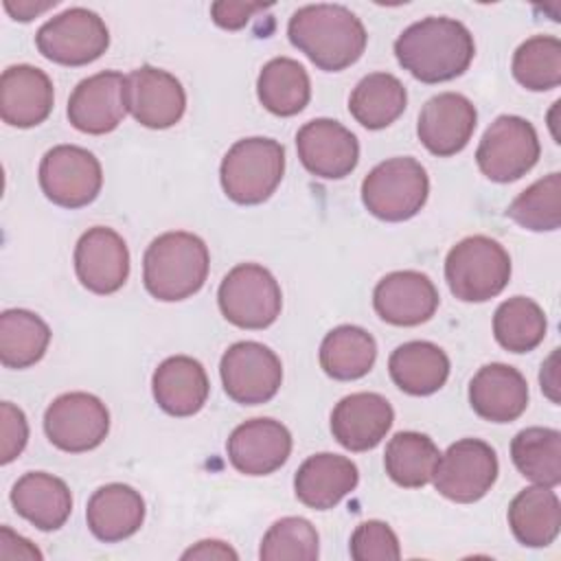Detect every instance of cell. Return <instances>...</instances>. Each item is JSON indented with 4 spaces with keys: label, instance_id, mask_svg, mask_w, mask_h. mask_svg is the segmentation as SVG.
<instances>
[{
    "label": "cell",
    "instance_id": "cell-1",
    "mask_svg": "<svg viewBox=\"0 0 561 561\" xmlns=\"http://www.w3.org/2000/svg\"><path fill=\"white\" fill-rule=\"evenodd\" d=\"M471 31L454 18H423L410 24L394 42V57L403 70L423 83H443L460 77L473 61Z\"/></svg>",
    "mask_w": 561,
    "mask_h": 561
},
{
    "label": "cell",
    "instance_id": "cell-2",
    "mask_svg": "<svg viewBox=\"0 0 561 561\" xmlns=\"http://www.w3.org/2000/svg\"><path fill=\"white\" fill-rule=\"evenodd\" d=\"M289 42L307 59L327 72L353 66L368 42L362 20L342 4H305L296 9L287 24Z\"/></svg>",
    "mask_w": 561,
    "mask_h": 561
},
{
    "label": "cell",
    "instance_id": "cell-3",
    "mask_svg": "<svg viewBox=\"0 0 561 561\" xmlns=\"http://www.w3.org/2000/svg\"><path fill=\"white\" fill-rule=\"evenodd\" d=\"M208 267L206 243L193 232L173 230L156 237L145 250L142 283L153 298L178 302L204 287Z\"/></svg>",
    "mask_w": 561,
    "mask_h": 561
},
{
    "label": "cell",
    "instance_id": "cell-4",
    "mask_svg": "<svg viewBox=\"0 0 561 561\" xmlns=\"http://www.w3.org/2000/svg\"><path fill=\"white\" fill-rule=\"evenodd\" d=\"M285 173V147L274 138L237 140L219 167L221 188L234 204L254 206L272 197Z\"/></svg>",
    "mask_w": 561,
    "mask_h": 561
},
{
    "label": "cell",
    "instance_id": "cell-5",
    "mask_svg": "<svg viewBox=\"0 0 561 561\" xmlns=\"http://www.w3.org/2000/svg\"><path fill=\"white\" fill-rule=\"evenodd\" d=\"M449 291L462 302H486L511 280V256L491 237L473 234L458 241L445 259Z\"/></svg>",
    "mask_w": 561,
    "mask_h": 561
},
{
    "label": "cell",
    "instance_id": "cell-6",
    "mask_svg": "<svg viewBox=\"0 0 561 561\" xmlns=\"http://www.w3.org/2000/svg\"><path fill=\"white\" fill-rule=\"evenodd\" d=\"M430 178L425 167L410 156L379 162L362 182V202L383 221L412 219L427 202Z\"/></svg>",
    "mask_w": 561,
    "mask_h": 561
},
{
    "label": "cell",
    "instance_id": "cell-7",
    "mask_svg": "<svg viewBox=\"0 0 561 561\" xmlns=\"http://www.w3.org/2000/svg\"><path fill=\"white\" fill-rule=\"evenodd\" d=\"M221 316L239 329H267L276 322L283 307L278 280L259 263L234 265L217 291Z\"/></svg>",
    "mask_w": 561,
    "mask_h": 561
},
{
    "label": "cell",
    "instance_id": "cell-8",
    "mask_svg": "<svg viewBox=\"0 0 561 561\" xmlns=\"http://www.w3.org/2000/svg\"><path fill=\"white\" fill-rule=\"evenodd\" d=\"M539 153V136L533 123L522 116L502 114L486 127L476 149V162L484 178L508 184L526 175L537 164Z\"/></svg>",
    "mask_w": 561,
    "mask_h": 561
},
{
    "label": "cell",
    "instance_id": "cell-9",
    "mask_svg": "<svg viewBox=\"0 0 561 561\" xmlns=\"http://www.w3.org/2000/svg\"><path fill=\"white\" fill-rule=\"evenodd\" d=\"M35 44L53 64L85 66L107 50L110 31L94 11L70 7L39 26Z\"/></svg>",
    "mask_w": 561,
    "mask_h": 561
},
{
    "label": "cell",
    "instance_id": "cell-10",
    "mask_svg": "<svg viewBox=\"0 0 561 561\" xmlns=\"http://www.w3.org/2000/svg\"><path fill=\"white\" fill-rule=\"evenodd\" d=\"M42 193L61 208L92 204L103 186V171L96 156L77 145H57L39 162Z\"/></svg>",
    "mask_w": 561,
    "mask_h": 561
},
{
    "label": "cell",
    "instance_id": "cell-11",
    "mask_svg": "<svg viewBox=\"0 0 561 561\" xmlns=\"http://www.w3.org/2000/svg\"><path fill=\"white\" fill-rule=\"evenodd\" d=\"M495 449L480 438H460L440 454L434 486L436 491L458 504H471L482 500L497 480Z\"/></svg>",
    "mask_w": 561,
    "mask_h": 561
},
{
    "label": "cell",
    "instance_id": "cell-12",
    "mask_svg": "<svg viewBox=\"0 0 561 561\" xmlns=\"http://www.w3.org/2000/svg\"><path fill=\"white\" fill-rule=\"evenodd\" d=\"M219 375L226 394L234 403L259 405L276 397L283 381V364L265 344L245 340L221 355Z\"/></svg>",
    "mask_w": 561,
    "mask_h": 561
},
{
    "label": "cell",
    "instance_id": "cell-13",
    "mask_svg": "<svg viewBox=\"0 0 561 561\" xmlns=\"http://www.w3.org/2000/svg\"><path fill=\"white\" fill-rule=\"evenodd\" d=\"M44 432L57 449L83 454L105 440L110 412L105 403L90 392H66L46 408Z\"/></svg>",
    "mask_w": 561,
    "mask_h": 561
},
{
    "label": "cell",
    "instance_id": "cell-14",
    "mask_svg": "<svg viewBox=\"0 0 561 561\" xmlns=\"http://www.w3.org/2000/svg\"><path fill=\"white\" fill-rule=\"evenodd\" d=\"M127 112V77L116 70L79 81L68 99L70 125L92 136L114 131Z\"/></svg>",
    "mask_w": 561,
    "mask_h": 561
},
{
    "label": "cell",
    "instance_id": "cell-15",
    "mask_svg": "<svg viewBox=\"0 0 561 561\" xmlns=\"http://www.w3.org/2000/svg\"><path fill=\"white\" fill-rule=\"evenodd\" d=\"M75 272L79 283L99 296L118 291L129 276V250L125 239L105 226L85 230L75 245Z\"/></svg>",
    "mask_w": 561,
    "mask_h": 561
},
{
    "label": "cell",
    "instance_id": "cell-16",
    "mask_svg": "<svg viewBox=\"0 0 561 561\" xmlns=\"http://www.w3.org/2000/svg\"><path fill=\"white\" fill-rule=\"evenodd\" d=\"M476 123V105L465 94L440 92L421 107L416 134L430 153L449 158L469 145Z\"/></svg>",
    "mask_w": 561,
    "mask_h": 561
},
{
    "label": "cell",
    "instance_id": "cell-17",
    "mask_svg": "<svg viewBox=\"0 0 561 561\" xmlns=\"http://www.w3.org/2000/svg\"><path fill=\"white\" fill-rule=\"evenodd\" d=\"M302 167L324 180L346 178L359 160V142L351 129L333 118H313L296 134Z\"/></svg>",
    "mask_w": 561,
    "mask_h": 561
},
{
    "label": "cell",
    "instance_id": "cell-18",
    "mask_svg": "<svg viewBox=\"0 0 561 561\" xmlns=\"http://www.w3.org/2000/svg\"><path fill=\"white\" fill-rule=\"evenodd\" d=\"M127 110L140 125L167 129L184 116L186 92L171 72L140 66L127 75Z\"/></svg>",
    "mask_w": 561,
    "mask_h": 561
},
{
    "label": "cell",
    "instance_id": "cell-19",
    "mask_svg": "<svg viewBox=\"0 0 561 561\" xmlns=\"http://www.w3.org/2000/svg\"><path fill=\"white\" fill-rule=\"evenodd\" d=\"M438 289L423 272L401 270L386 274L373 291L377 316L394 327H416L427 322L438 309Z\"/></svg>",
    "mask_w": 561,
    "mask_h": 561
},
{
    "label": "cell",
    "instance_id": "cell-20",
    "mask_svg": "<svg viewBox=\"0 0 561 561\" xmlns=\"http://www.w3.org/2000/svg\"><path fill=\"white\" fill-rule=\"evenodd\" d=\"M230 465L245 476H267L280 469L291 454L289 430L274 419H250L237 425L226 443Z\"/></svg>",
    "mask_w": 561,
    "mask_h": 561
},
{
    "label": "cell",
    "instance_id": "cell-21",
    "mask_svg": "<svg viewBox=\"0 0 561 561\" xmlns=\"http://www.w3.org/2000/svg\"><path fill=\"white\" fill-rule=\"evenodd\" d=\"M394 410L377 392H353L340 399L331 412V434L348 451H368L390 432Z\"/></svg>",
    "mask_w": 561,
    "mask_h": 561
},
{
    "label": "cell",
    "instance_id": "cell-22",
    "mask_svg": "<svg viewBox=\"0 0 561 561\" xmlns=\"http://www.w3.org/2000/svg\"><path fill=\"white\" fill-rule=\"evenodd\" d=\"M53 81L31 64L9 66L0 77V116L7 125L28 129L53 112Z\"/></svg>",
    "mask_w": 561,
    "mask_h": 561
},
{
    "label": "cell",
    "instance_id": "cell-23",
    "mask_svg": "<svg viewBox=\"0 0 561 561\" xmlns=\"http://www.w3.org/2000/svg\"><path fill=\"white\" fill-rule=\"evenodd\" d=\"M469 403L484 421L511 423L528 408L526 377L508 364H486L469 383Z\"/></svg>",
    "mask_w": 561,
    "mask_h": 561
},
{
    "label": "cell",
    "instance_id": "cell-24",
    "mask_svg": "<svg viewBox=\"0 0 561 561\" xmlns=\"http://www.w3.org/2000/svg\"><path fill=\"white\" fill-rule=\"evenodd\" d=\"M359 482L357 465L340 454L322 451L309 456L294 476L296 497L316 511L340 504Z\"/></svg>",
    "mask_w": 561,
    "mask_h": 561
},
{
    "label": "cell",
    "instance_id": "cell-25",
    "mask_svg": "<svg viewBox=\"0 0 561 561\" xmlns=\"http://www.w3.org/2000/svg\"><path fill=\"white\" fill-rule=\"evenodd\" d=\"M153 399L171 416L197 414L210 392L204 366L188 355L167 357L151 377Z\"/></svg>",
    "mask_w": 561,
    "mask_h": 561
},
{
    "label": "cell",
    "instance_id": "cell-26",
    "mask_svg": "<svg viewBox=\"0 0 561 561\" xmlns=\"http://www.w3.org/2000/svg\"><path fill=\"white\" fill-rule=\"evenodd\" d=\"M85 522L99 541H123L140 530L145 522V500L129 484H105L90 495L85 506Z\"/></svg>",
    "mask_w": 561,
    "mask_h": 561
},
{
    "label": "cell",
    "instance_id": "cell-27",
    "mask_svg": "<svg viewBox=\"0 0 561 561\" xmlns=\"http://www.w3.org/2000/svg\"><path fill=\"white\" fill-rule=\"evenodd\" d=\"M11 504L20 517L39 530H57L72 513L68 484L46 471H28L11 489Z\"/></svg>",
    "mask_w": 561,
    "mask_h": 561
},
{
    "label": "cell",
    "instance_id": "cell-28",
    "mask_svg": "<svg viewBox=\"0 0 561 561\" xmlns=\"http://www.w3.org/2000/svg\"><path fill=\"white\" fill-rule=\"evenodd\" d=\"M388 373L394 386L405 394L427 397L445 386L449 377V357L432 342L412 340L392 351Z\"/></svg>",
    "mask_w": 561,
    "mask_h": 561
},
{
    "label": "cell",
    "instance_id": "cell-29",
    "mask_svg": "<svg viewBox=\"0 0 561 561\" xmlns=\"http://www.w3.org/2000/svg\"><path fill=\"white\" fill-rule=\"evenodd\" d=\"M508 526L526 548L550 546L561 528V502L552 486H526L508 506Z\"/></svg>",
    "mask_w": 561,
    "mask_h": 561
},
{
    "label": "cell",
    "instance_id": "cell-30",
    "mask_svg": "<svg viewBox=\"0 0 561 561\" xmlns=\"http://www.w3.org/2000/svg\"><path fill=\"white\" fill-rule=\"evenodd\" d=\"M377 359L375 337L355 324L331 329L320 344V366L337 381H355L370 373Z\"/></svg>",
    "mask_w": 561,
    "mask_h": 561
},
{
    "label": "cell",
    "instance_id": "cell-31",
    "mask_svg": "<svg viewBox=\"0 0 561 561\" xmlns=\"http://www.w3.org/2000/svg\"><path fill=\"white\" fill-rule=\"evenodd\" d=\"M256 96L276 116L302 112L311 99V81L305 66L291 57L270 59L259 72Z\"/></svg>",
    "mask_w": 561,
    "mask_h": 561
},
{
    "label": "cell",
    "instance_id": "cell-32",
    "mask_svg": "<svg viewBox=\"0 0 561 561\" xmlns=\"http://www.w3.org/2000/svg\"><path fill=\"white\" fill-rule=\"evenodd\" d=\"M408 92L390 72H370L353 88L348 96L351 116L366 129L392 125L405 110Z\"/></svg>",
    "mask_w": 561,
    "mask_h": 561
},
{
    "label": "cell",
    "instance_id": "cell-33",
    "mask_svg": "<svg viewBox=\"0 0 561 561\" xmlns=\"http://www.w3.org/2000/svg\"><path fill=\"white\" fill-rule=\"evenodd\" d=\"M440 451L436 443L421 432H397L383 454V467L390 480L403 489H421L432 482Z\"/></svg>",
    "mask_w": 561,
    "mask_h": 561
},
{
    "label": "cell",
    "instance_id": "cell-34",
    "mask_svg": "<svg viewBox=\"0 0 561 561\" xmlns=\"http://www.w3.org/2000/svg\"><path fill=\"white\" fill-rule=\"evenodd\" d=\"M50 344L48 324L28 309H7L0 316V362L4 368L37 364Z\"/></svg>",
    "mask_w": 561,
    "mask_h": 561
},
{
    "label": "cell",
    "instance_id": "cell-35",
    "mask_svg": "<svg viewBox=\"0 0 561 561\" xmlns=\"http://www.w3.org/2000/svg\"><path fill=\"white\" fill-rule=\"evenodd\" d=\"M511 458L517 471L535 484L561 482V432L552 427H526L511 440Z\"/></svg>",
    "mask_w": 561,
    "mask_h": 561
},
{
    "label": "cell",
    "instance_id": "cell-36",
    "mask_svg": "<svg viewBox=\"0 0 561 561\" xmlns=\"http://www.w3.org/2000/svg\"><path fill=\"white\" fill-rule=\"evenodd\" d=\"M548 320L543 309L526 296L504 300L493 316V335L511 353H528L546 337Z\"/></svg>",
    "mask_w": 561,
    "mask_h": 561
},
{
    "label": "cell",
    "instance_id": "cell-37",
    "mask_svg": "<svg viewBox=\"0 0 561 561\" xmlns=\"http://www.w3.org/2000/svg\"><path fill=\"white\" fill-rule=\"evenodd\" d=\"M519 85L533 92H546L561 83V42L554 35H533L522 42L511 64Z\"/></svg>",
    "mask_w": 561,
    "mask_h": 561
},
{
    "label": "cell",
    "instance_id": "cell-38",
    "mask_svg": "<svg viewBox=\"0 0 561 561\" xmlns=\"http://www.w3.org/2000/svg\"><path fill=\"white\" fill-rule=\"evenodd\" d=\"M506 215L533 232H550L561 226V173H548L522 191Z\"/></svg>",
    "mask_w": 561,
    "mask_h": 561
},
{
    "label": "cell",
    "instance_id": "cell-39",
    "mask_svg": "<svg viewBox=\"0 0 561 561\" xmlns=\"http://www.w3.org/2000/svg\"><path fill=\"white\" fill-rule=\"evenodd\" d=\"M320 539L313 524L305 517H283L263 535L259 557L263 561H316Z\"/></svg>",
    "mask_w": 561,
    "mask_h": 561
},
{
    "label": "cell",
    "instance_id": "cell-40",
    "mask_svg": "<svg viewBox=\"0 0 561 561\" xmlns=\"http://www.w3.org/2000/svg\"><path fill=\"white\" fill-rule=\"evenodd\" d=\"M348 550L355 561H397L401 557L394 530L379 519L362 522L351 535Z\"/></svg>",
    "mask_w": 561,
    "mask_h": 561
},
{
    "label": "cell",
    "instance_id": "cell-41",
    "mask_svg": "<svg viewBox=\"0 0 561 561\" xmlns=\"http://www.w3.org/2000/svg\"><path fill=\"white\" fill-rule=\"evenodd\" d=\"M28 440V423L24 412L11 401L0 403V462L15 460Z\"/></svg>",
    "mask_w": 561,
    "mask_h": 561
},
{
    "label": "cell",
    "instance_id": "cell-42",
    "mask_svg": "<svg viewBox=\"0 0 561 561\" xmlns=\"http://www.w3.org/2000/svg\"><path fill=\"white\" fill-rule=\"evenodd\" d=\"M267 9V4H256V2H232V0H219L210 4V18L217 26L226 31H239L243 28L250 18L256 11Z\"/></svg>",
    "mask_w": 561,
    "mask_h": 561
},
{
    "label": "cell",
    "instance_id": "cell-43",
    "mask_svg": "<svg viewBox=\"0 0 561 561\" xmlns=\"http://www.w3.org/2000/svg\"><path fill=\"white\" fill-rule=\"evenodd\" d=\"M0 559H42V552L24 537L18 539V535L9 528H0Z\"/></svg>",
    "mask_w": 561,
    "mask_h": 561
},
{
    "label": "cell",
    "instance_id": "cell-44",
    "mask_svg": "<svg viewBox=\"0 0 561 561\" xmlns=\"http://www.w3.org/2000/svg\"><path fill=\"white\" fill-rule=\"evenodd\" d=\"M239 554L219 539H204L188 548L182 559H237Z\"/></svg>",
    "mask_w": 561,
    "mask_h": 561
},
{
    "label": "cell",
    "instance_id": "cell-45",
    "mask_svg": "<svg viewBox=\"0 0 561 561\" xmlns=\"http://www.w3.org/2000/svg\"><path fill=\"white\" fill-rule=\"evenodd\" d=\"M557 359H559V348L550 353V357L541 364V373H539L541 390L552 403H559V362Z\"/></svg>",
    "mask_w": 561,
    "mask_h": 561
},
{
    "label": "cell",
    "instance_id": "cell-46",
    "mask_svg": "<svg viewBox=\"0 0 561 561\" xmlns=\"http://www.w3.org/2000/svg\"><path fill=\"white\" fill-rule=\"evenodd\" d=\"M53 7H57V0H48V2L20 0L18 4H15V2H11V0H7V2H4V9L9 11V15H11L13 20H20V22H31L33 18H37L39 13H44V11L53 9Z\"/></svg>",
    "mask_w": 561,
    "mask_h": 561
}]
</instances>
